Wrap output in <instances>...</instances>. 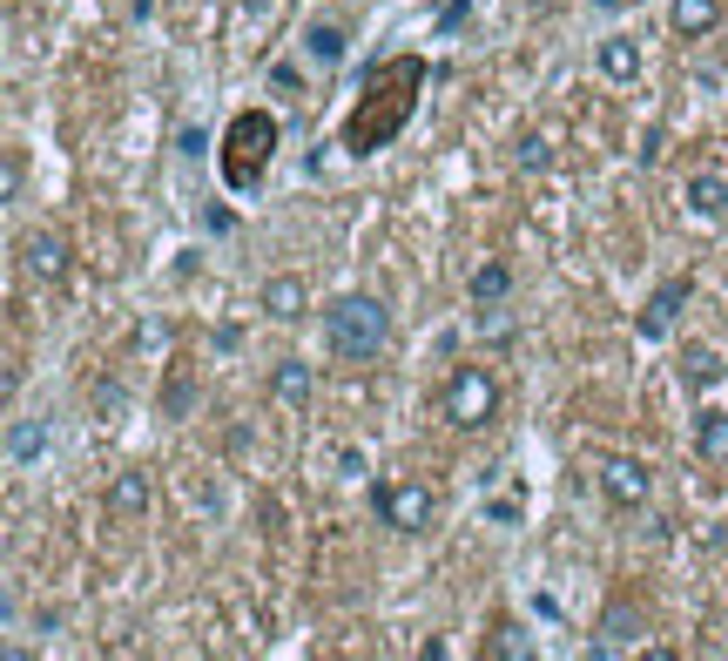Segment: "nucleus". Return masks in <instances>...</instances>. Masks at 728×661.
<instances>
[{
	"label": "nucleus",
	"instance_id": "nucleus-22",
	"mask_svg": "<svg viewBox=\"0 0 728 661\" xmlns=\"http://www.w3.org/2000/svg\"><path fill=\"white\" fill-rule=\"evenodd\" d=\"M0 182H8V203H21V155L8 149V169H0Z\"/></svg>",
	"mask_w": 728,
	"mask_h": 661
},
{
	"label": "nucleus",
	"instance_id": "nucleus-15",
	"mask_svg": "<svg viewBox=\"0 0 728 661\" xmlns=\"http://www.w3.org/2000/svg\"><path fill=\"white\" fill-rule=\"evenodd\" d=\"M40 452H48V425H40V418H14V425H8V465H14V473H27Z\"/></svg>",
	"mask_w": 728,
	"mask_h": 661
},
{
	"label": "nucleus",
	"instance_id": "nucleus-1",
	"mask_svg": "<svg viewBox=\"0 0 728 661\" xmlns=\"http://www.w3.org/2000/svg\"><path fill=\"white\" fill-rule=\"evenodd\" d=\"M419 88H425V61L419 55H385V61L364 68V95L344 115V155L391 149L398 129L412 122V108H419Z\"/></svg>",
	"mask_w": 728,
	"mask_h": 661
},
{
	"label": "nucleus",
	"instance_id": "nucleus-23",
	"mask_svg": "<svg viewBox=\"0 0 728 661\" xmlns=\"http://www.w3.org/2000/svg\"><path fill=\"white\" fill-rule=\"evenodd\" d=\"M183 405H189V378L176 371V378H169V412H183Z\"/></svg>",
	"mask_w": 728,
	"mask_h": 661
},
{
	"label": "nucleus",
	"instance_id": "nucleus-9",
	"mask_svg": "<svg viewBox=\"0 0 728 661\" xmlns=\"http://www.w3.org/2000/svg\"><path fill=\"white\" fill-rule=\"evenodd\" d=\"M310 392H317V378H310V365H304V358H277V365H270V399H277V405L304 412V405H310Z\"/></svg>",
	"mask_w": 728,
	"mask_h": 661
},
{
	"label": "nucleus",
	"instance_id": "nucleus-19",
	"mask_svg": "<svg viewBox=\"0 0 728 661\" xmlns=\"http://www.w3.org/2000/svg\"><path fill=\"white\" fill-rule=\"evenodd\" d=\"M304 48H310V61L338 68V61H344V27H338V21H317V27L304 34Z\"/></svg>",
	"mask_w": 728,
	"mask_h": 661
},
{
	"label": "nucleus",
	"instance_id": "nucleus-26",
	"mask_svg": "<svg viewBox=\"0 0 728 661\" xmlns=\"http://www.w3.org/2000/svg\"><path fill=\"white\" fill-rule=\"evenodd\" d=\"M594 8H621V0H594Z\"/></svg>",
	"mask_w": 728,
	"mask_h": 661
},
{
	"label": "nucleus",
	"instance_id": "nucleus-16",
	"mask_svg": "<svg viewBox=\"0 0 728 661\" xmlns=\"http://www.w3.org/2000/svg\"><path fill=\"white\" fill-rule=\"evenodd\" d=\"M634 641H641V614H634V607H607L594 654H621V648H634Z\"/></svg>",
	"mask_w": 728,
	"mask_h": 661
},
{
	"label": "nucleus",
	"instance_id": "nucleus-10",
	"mask_svg": "<svg viewBox=\"0 0 728 661\" xmlns=\"http://www.w3.org/2000/svg\"><path fill=\"white\" fill-rule=\"evenodd\" d=\"M668 27L681 42H702V34L721 27V0H668Z\"/></svg>",
	"mask_w": 728,
	"mask_h": 661
},
{
	"label": "nucleus",
	"instance_id": "nucleus-2",
	"mask_svg": "<svg viewBox=\"0 0 728 661\" xmlns=\"http://www.w3.org/2000/svg\"><path fill=\"white\" fill-rule=\"evenodd\" d=\"M270 155H277V115L270 108H243L223 129V142H216V169H223V182L236 189V197H250V189L270 176Z\"/></svg>",
	"mask_w": 728,
	"mask_h": 661
},
{
	"label": "nucleus",
	"instance_id": "nucleus-21",
	"mask_svg": "<svg viewBox=\"0 0 728 661\" xmlns=\"http://www.w3.org/2000/svg\"><path fill=\"white\" fill-rule=\"evenodd\" d=\"M513 155H519V169H526V176H540V169H553V135H519Z\"/></svg>",
	"mask_w": 728,
	"mask_h": 661
},
{
	"label": "nucleus",
	"instance_id": "nucleus-24",
	"mask_svg": "<svg viewBox=\"0 0 728 661\" xmlns=\"http://www.w3.org/2000/svg\"><path fill=\"white\" fill-rule=\"evenodd\" d=\"M472 8H479V0H445V27H453V21H466Z\"/></svg>",
	"mask_w": 728,
	"mask_h": 661
},
{
	"label": "nucleus",
	"instance_id": "nucleus-12",
	"mask_svg": "<svg viewBox=\"0 0 728 661\" xmlns=\"http://www.w3.org/2000/svg\"><path fill=\"white\" fill-rule=\"evenodd\" d=\"M257 310H263V318H277V324H297V318H304V278H270V284L257 291Z\"/></svg>",
	"mask_w": 728,
	"mask_h": 661
},
{
	"label": "nucleus",
	"instance_id": "nucleus-6",
	"mask_svg": "<svg viewBox=\"0 0 728 661\" xmlns=\"http://www.w3.org/2000/svg\"><path fill=\"white\" fill-rule=\"evenodd\" d=\"M600 493H607V499H614V507H641V499H647V493H655V473H647V465H641V459L614 452V459H607V465H600Z\"/></svg>",
	"mask_w": 728,
	"mask_h": 661
},
{
	"label": "nucleus",
	"instance_id": "nucleus-20",
	"mask_svg": "<svg viewBox=\"0 0 728 661\" xmlns=\"http://www.w3.org/2000/svg\"><path fill=\"white\" fill-rule=\"evenodd\" d=\"M466 291H472L479 304H500V297L513 291V270H506V263H479V270H472V284H466Z\"/></svg>",
	"mask_w": 728,
	"mask_h": 661
},
{
	"label": "nucleus",
	"instance_id": "nucleus-11",
	"mask_svg": "<svg viewBox=\"0 0 728 661\" xmlns=\"http://www.w3.org/2000/svg\"><path fill=\"white\" fill-rule=\"evenodd\" d=\"M681 203H688V216H702V223H715V216L728 210V176H715V169H702V176H688V189H681Z\"/></svg>",
	"mask_w": 728,
	"mask_h": 661
},
{
	"label": "nucleus",
	"instance_id": "nucleus-8",
	"mask_svg": "<svg viewBox=\"0 0 728 661\" xmlns=\"http://www.w3.org/2000/svg\"><path fill=\"white\" fill-rule=\"evenodd\" d=\"M21 270L40 284H61L68 278V244L55 237V229H40V237H21Z\"/></svg>",
	"mask_w": 728,
	"mask_h": 661
},
{
	"label": "nucleus",
	"instance_id": "nucleus-25",
	"mask_svg": "<svg viewBox=\"0 0 728 661\" xmlns=\"http://www.w3.org/2000/svg\"><path fill=\"white\" fill-rule=\"evenodd\" d=\"M236 8H243V14H270V0H236Z\"/></svg>",
	"mask_w": 728,
	"mask_h": 661
},
{
	"label": "nucleus",
	"instance_id": "nucleus-7",
	"mask_svg": "<svg viewBox=\"0 0 728 661\" xmlns=\"http://www.w3.org/2000/svg\"><path fill=\"white\" fill-rule=\"evenodd\" d=\"M688 297H695V284H688V278H668L655 297H647L641 304V318H634V331L641 338H668L674 331V318H681V310H688Z\"/></svg>",
	"mask_w": 728,
	"mask_h": 661
},
{
	"label": "nucleus",
	"instance_id": "nucleus-5",
	"mask_svg": "<svg viewBox=\"0 0 728 661\" xmlns=\"http://www.w3.org/2000/svg\"><path fill=\"white\" fill-rule=\"evenodd\" d=\"M372 507H378V520L398 527V533H425L432 514H438V493H432L425 480H385V486L372 493Z\"/></svg>",
	"mask_w": 728,
	"mask_h": 661
},
{
	"label": "nucleus",
	"instance_id": "nucleus-4",
	"mask_svg": "<svg viewBox=\"0 0 728 661\" xmlns=\"http://www.w3.org/2000/svg\"><path fill=\"white\" fill-rule=\"evenodd\" d=\"M438 405H445V418H453V425H466V433H472V425H485V418L500 412V385L485 378L479 365H459L453 378H445Z\"/></svg>",
	"mask_w": 728,
	"mask_h": 661
},
{
	"label": "nucleus",
	"instance_id": "nucleus-14",
	"mask_svg": "<svg viewBox=\"0 0 728 661\" xmlns=\"http://www.w3.org/2000/svg\"><path fill=\"white\" fill-rule=\"evenodd\" d=\"M721 371H728V358L715 352V344H681V385H695V392H708V385H721Z\"/></svg>",
	"mask_w": 728,
	"mask_h": 661
},
{
	"label": "nucleus",
	"instance_id": "nucleus-3",
	"mask_svg": "<svg viewBox=\"0 0 728 661\" xmlns=\"http://www.w3.org/2000/svg\"><path fill=\"white\" fill-rule=\"evenodd\" d=\"M324 338H331V352L364 365V358H378L385 352V338H391V310L378 297H364V291H344L331 310H324Z\"/></svg>",
	"mask_w": 728,
	"mask_h": 661
},
{
	"label": "nucleus",
	"instance_id": "nucleus-13",
	"mask_svg": "<svg viewBox=\"0 0 728 661\" xmlns=\"http://www.w3.org/2000/svg\"><path fill=\"white\" fill-rule=\"evenodd\" d=\"M149 473L142 465H129V473H115V486H108V514L115 520H136V514H149Z\"/></svg>",
	"mask_w": 728,
	"mask_h": 661
},
{
	"label": "nucleus",
	"instance_id": "nucleus-17",
	"mask_svg": "<svg viewBox=\"0 0 728 661\" xmlns=\"http://www.w3.org/2000/svg\"><path fill=\"white\" fill-rule=\"evenodd\" d=\"M594 55H600V74H607V82H634V74H641V48L627 42V34H607Z\"/></svg>",
	"mask_w": 728,
	"mask_h": 661
},
{
	"label": "nucleus",
	"instance_id": "nucleus-18",
	"mask_svg": "<svg viewBox=\"0 0 728 661\" xmlns=\"http://www.w3.org/2000/svg\"><path fill=\"white\" fill-rule=\"evenodd\" d=\"M695 446L708 465H728V412H702L695 418Z\"/></svg>",
	"mask_w": 728,
	"mask_h": 661
}]
</instances>
